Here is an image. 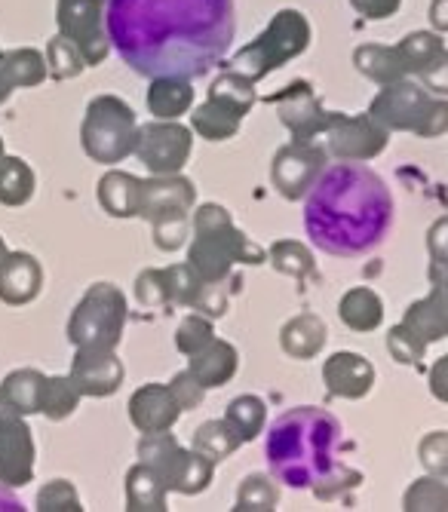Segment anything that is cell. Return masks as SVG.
I'll return each instance as SVG.
<instances>
[{
  "instance_id": "cell-1",
  "label": "cell",
  "mask_w": 448,
  "mask_h": 512,
  "mask_svg": "<svg viewBox=\"0 0 448 512\" xmlns=\"http://www.w3.org/2000/svg\"><path fill=\"white\" fill-rule=\"evenodd\" d=\"M108 40L142 77L194 80L228 56L234 0H108Z\"/></svg>"
},
{
  "instance_id": "cell-2",
  "label": "cell",
  "mask_w": 448,
  "mask_h": 512,
  "mask_svg": "<svg viewBox=\"0 0 448 512\" xmlns=\"http://www.w3.org/2000/svg\"><path fill=\"white\" fill-rule=\"evenodd\" d=\"M304 227L310 243L326 255H369L393 227V194L375 169L341 160L323 169L307 188Z\"/></svg>"
},
{
  "instance_id": "cell-3",
  "label": "cell",
  "mask_w": 448,
  "mask_h": 512,
  "mask_svg": "<svg viewBox=\"0 0 448 512\" xmlns=\"http://www.w3.org/2000/svg\"><path fill=\"white\" fill-rule=\"evenodd\" d=\"M341 442L338 417L301 405L286 414L267 430L264 457L271 473L292 488H320L335 470V448Z\"/></svg>"
},
{
  "instance_id": "cell-4",
  "label": "cell",
  "mask_w": 448,
  "mask_h": 512,
  "mask_svg": "<svg viewBox=\"0 0 448 512\" xmlns=\"http://www.w3.org/2000/svg\"><path fill=\"white\" fill-rule=\"evenodd\" d=\"M384 129L415 132L421 138H439L448 132V99L433 96L424 83L396 80L384 83L369 111Z\"/></svg>"
},
{
  "instance_id": "cell-5",
  "label": "cell",
  "mask_w": 448,
  "mask_h": 512,
  "mask_svg": "<svg viewBox=\"0 0 448 512\" xmlns=\"http://www.w3.org/2000/svg\"><path fill=\"white\" fill-rule=\"evenodd\" d=\"M310 43V25L298 10H283L274 16V22L267 25V31L252 40L249 46L234 56V65L249 77L258 80L264 74L277 71L280 65H286L289 59L301 56Z\"/></svg>"
},
{
  "instance_id": "cell-6",
  "label": "cell",
  "mask_w": 448,
  "mask_h": 512,
  "mask_svg": "<svg viewBox=\"0 0 448 512\" xmlns=\"http://www.w3.org/2000/svg\"><path fill=\"white\" fill-rule=\"evenodd\" d=\"M255 102V92H252V83L249 77H240V74H228L221 77L215 86H212V99L209 105L197 114V126L203 135L209 138H224L231 135L240 123V117L252 108Z\"/></svg>"
},
{
  "instance_id": "cell-7",
  "label": "cell",
  "mask_w": 448,
  "mask_h": 512,
  "mask_svg": "<svg viewBox=\"0 0 448 512\" xmlns=\"http://www.w3.org/2000/svg\"><path fill=\"white\" fill-rule=\"evenodd\" d=\"M332 151L341 160H372L387 145V129L369 117H332Z\"/></svg>"
},
{
  "instance_id": "cell-8",
  "label": "cell",
  "mask_w": 448,
  "mask_h": 512,
  "mask_svg": "<svg viewBox=\"0 0 448 512\" xmlns=\"http://www.w3.org/2000/svg\"><path fill=\"white\" fill-rule=\"evenodd\" d=\"M59 25L86 53L89 62H99L105 56L102 0H62L59 4Z\"/></svg>"
},
{
  "instance_id": "cell-9",
  "label": "cell",
  "mask_w": 448,
  "mask_h": 512,
  "mask_svg": "<svg viewBox=\"0 0 448 512\" xmlns=\"http://www.w3.org/2000/svg\"><path fill=\"white\" fill-rule=\"evenodd\" d=\"M274 102L280 105V114H283L286 126L295 129V135L301 138V142H304V138H310L313 132L329 129V123H332V114L320 111V105H317V99H313V92H310L307 83H292L283 96H277Z\"/></svg>"
},
{
  "instance_id": "cell-10",
  "label": "cell",
  "mask_w": 448,
  "mask_h": 512,
  "mask_svg": "<svg viewBox=\"0 0 448 512\" xmlns=\"http://www.w3.org/2000/svg\"><path fill=\"white\" fill-rule=\"evenodd\" d=\"M326 384L335 396L344 399H360L375 384V368L356 353H335L326 362Z\"/></svg>"
},
{
  "instance_id": "cell-11",
  "label": "cell",
  "mask_w": 448,
  "mask_h": 512,
  "mask_svg": "<svg viewBox=\"0 0 448 512\" xmlns=\"http://www.w3.org/2000/svg\"><path fill=\"white\" fill-rule=\"evenodd\" d=\"M402 322H406L415 335H421L424 344L448 338V286L433 283L430 295L415 301L406 310V319H402Z\"/></svg>"
},
{
  "instance_id": "cell-12",
  "label": "cell",
  "mask_w": 448,
  "mask_h": 512,
  "mask_svg": "<svg viewBox=\"0 0 448 512\" xmlns=\"http://www.w3.org/2000/svg\"><path fill=\"white\" fill-rule=\"evenodd\" d=\"M323 154L320 151H301V148H286L280 157H277V166H274V181L280 184V191L286 197H301L313 178L323 172Z\"/></svg>"
},
{
  "instance_id": "cell-13",
  "label": "cell",
  "mask_w": 448,
  "mask_h": 512,
  "mask_svg": "<svg viewBox=\"0 0 448 512\" xmlns=\"http://www.w3.org/2000/svg\"><path fill=\"white\" fill-rule=\"evenodd\" d=\"M393 50L399 56V65H402V71H406V77L409 74L421 77V71H427L445 53V43L436 31H415L399 46H393Z\"/></svg>"
},
{
  "instance_id": "cell-14",
  "label": "cell",
  "mask_w": 448,
  "mask_h": 512,
  "mask_svg": "<svg viewBox=\"0 0 448 512\" xmlns=\"http://www.w3.org/2000/svg\"><path fill=\"white\" fill-rule=\"evenodd\" d=\"M341 319L356 332H372L384 319V304L372 289H353L341 301Z\"/></svg>"
},
{
  "instance_id": "cell-15",
  "label": "cell",
  "mask_w": 448,
  "mask_h": 512,
  "mask_svg": "<svg viewBox=\"0 0 448 512\" xmlns=\"http://www.w3.org/2000/svg\"><path fill=\"white\" fill-rule=\"evenodd\" d=\"M353 62L360 68V74L372 77L375 83H396L406 77L399 65V56L393 46H360V50L353 53Z\"/></svg>"
},
{
  "instance_id": "cell-16",
  "label": "cell",
  "mask_w": 448,
  "mask_h": 512,
  "mask_svg": "<svg viewBox=\"0 0 448 512\" xmlns=\"http://www.w3.org/2000/svg\"><path fill=\"white\" fill-rule=\"evenodd\" d=\"M326 341V325L313 316H301L295 319L292 325H286L283 332V347L292 353V356H310L317 353Z\"/></svg>"
},
{
  "instance_id": "cell-17",
  "label": "cell",
  "mask_w": 448,
  "mask_h": 512,
  "mask_svg": "<svg viewBox=\"0 0 448 512\" xmlns=\"http://www.w3.org/2000/svg\"><path fill=\"white\" fill-rule=\"evenodd\" d=\"M409 512H448V485L439 476L418 479L402 500Z\"/></svg>"
},
{
  "instance_id": "cell-18",
  "label": "cell",
  "mask_w": 448,
  "mask_h": 512,
  "mask_svg": "<svg viewBox=\"0 0 448 512\" xmlns=\"http://www.w3.org/2000/svg\"><path fill=\"white\" fill-rule=\"evenodd\" d=\"M151 102L160 114H178L191 105V86L185 80H172V77H160L154 83V92H151Z\"/></svg>"
},
{
  "instance_id": "cell-19",
  "label": "cell",
  "mask_w": 448,
  "mask_h": 512,
  "mask_svg": "<svg viewBox=\"0 0 448 512\" xmlns=\"http://www.w3.org/2000/svg\"><path fill=\"white\" fill-rule=\"evenodd\" d=\"M387 347H390V353H393L396 362H402V365H415V368L421 365V359H424V353H427V344L421 341V335H415L406 322H399L396 329H390Z\"/></svg>"
},
{
  "instance_id": "cell-20",
  "label": "cell",
  "mask_w": 448,
  "mask_h": 512,
  "mask_svg": "<svg viewBox=\"0 0 448 512\" xmlns=\"http://www.w3.org/2000/svg\"><path fill=\"white\" fill-rule=\"evenodd\" d=\"M418 457H421L424 470H427L430 476L448 479V433H445V430L427 433V436L421 439Z\"/></svg>"
},
{
  "instance_id": "cell-21",
  "label": "cell",
  "mask_w": 448,
  "mask_h": 512,
  "mask_svg": "<svg viewBox=\"0 0 448 512\" xmlns=\"http://www.w3.org/2000/svg\"><path fill=\"white\" fill-rule=\"evenodd\" d=\"M228 421L237 427V439H252L264 424V405L252 396H243L231 405Z\"/></svg>"
},
{
  "instance_id": "cell-22",
  "label": "cell",
  "mask_w": 448,
  "mask_h": 512,
  "mask_svg": "<svg viewBox=\"0 0 448 512\" xmlns=\"http://www.w3.org/2000/svg\"><path fill=\"white\" fill-rule=\"evenodd\" d=\"M421 83L433 92V96H448V50L427 68L421 71Z\"/></svg>"
},
{
  "instance_id": "cell-23",
  "label": "cell",
  "mask_w": 448,
  "mask_h": 512,
  "mask_svg": "<svg viewBox=\"0 0 448 512\" xmlns=\"http://www.w3.org/2000/svg\"><path fill=\"white\" fill-rule=\"evenodd\" d=\"M274 258H277V267H283V270H292V273L310 270L307 252H304L301 246H295V243H280V246L274 249Z\"/></svg>"
},
{
  "instance_id": "cell-24",
  "label": "cell",
  "mask_w": 448,
  "mask_h": 512,
  "mask_svg": "<svg viewBox=\"0 0 448 512\" xmlns=\"http://www.w3.org/2000/svg\"><path fill=\"white\" fill-rule=\"evenodd\" d=\"M353 10L366 16V19H390L399 13L402 0H350Z\"/></svg>"
},
{
  "instance_id": "cell-25",
  "label": "cell",
  "mask_w": 448,
  "mask_h": 512,
  "mask_svg": "<svg viewBox=\"0 0 448 512\" xmlns=\"http://www.w3.org/2000/svg\"><path fill=\"white\" fill-rule=\"evenodd\" d=\"M427 249L430 261H445L448 258V215H442L427 234Z\"/></svg>"
},
{
  "instance_id": "cell-26",
  "label": "cell",
  "mask_w": 448,
  "mask_h": 512,
  "mask_svg": "<svg viewBox=\"0 0 448 512\" xmlns=\"http://www.w3.org/2000/svg\"><path fill=\"white\" fill-rule=\"evenodd\" d=\"M430 393L448 405V353L442 359H436L430 368Z\"/></svg>"
},
{
  "instance_id": "cell-27",
  "label": "cell",
  "mask_w": 448,
  "mask_h": 512,
  "mask_svg": "<svg viewBox=\"0 0 448 512\" xmlns=\"http://www.w3.org/2000/svg\"><path fill=\"white\" fill-rule=\"evenodd\" d=\"M430 25L436 31H448V0H433L430 4Z\"/></svg>"
},
{
  "instance_id": "cell-28",
  "label": "cell",
  "mask_w": 448,
  "mask_h": 512,
  "mask_svg": "<svg viewBox=\"0 0 448 512\" xmlns=\"http://www.w3.org/2000/svg\"><path fill=\"white\" fill-rule=\"evenodd\" d=\"M430 283H442L448 286V258L445 261H430Z\"/></svg>"
}]
</instances>
